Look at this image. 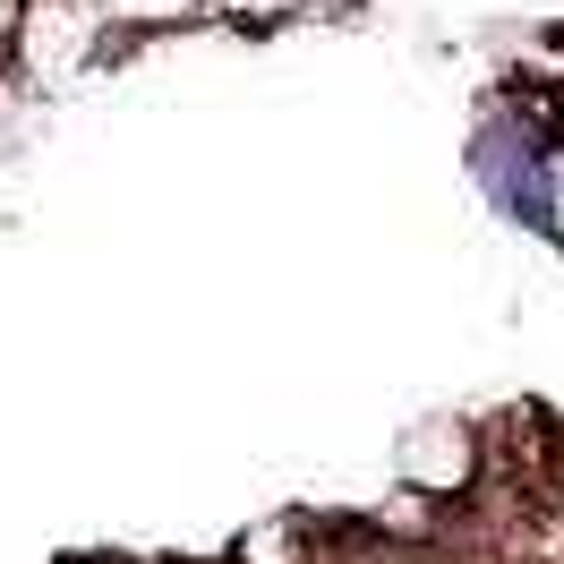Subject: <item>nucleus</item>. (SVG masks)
<instances>
[{
	"instance_id": "f03ea898",
	"label": "nucleus",
	"mask_w": 564,
	"mask_h": 564,
	"mask_svg": "<svg viewBox=\"0 0 564 564\" xmlns=\"http://www.w3.org/2000/svg\"><path fill=\"white\" fill-rule=\"evenodd\" d=\"M488 479V436L470 420H427L402 436V454H393V488L427 496V505H445V496H470Z\"/></svg>"
},
{
	"instance_id": "7ed1b4c3",
	"label": "nucleus",
	"mask_w": 564,
	"mask_h": 564,
	"mask_svg": "<svg viewBox=\"0 0 564 564\" xmlns=\"http://www.w3.org/2000/svg\"><path fill=\"white\" fill-rule=\"evenodd\" d=\"M111 35H163V26H188L206 0H86Z\"/></svg>"
},
{
	"instance_id": "20e7f679",
	"label": "nucleus",
	"mask_w": 564,
	"mask_h": 564,
	"mask_svg": "<svg viewBox=\"0 0 564 564\" xmlns=\"http://www.w3.org/2000/svg\"><path fill=\"white\" fill-rule=\"evenodd\" d=\"M214 9H223L231 26H257V35H265V26H282V18H300L308 0H214Z\"/></svg>"
},
{
	"instance_id": "f257e3e1",
	"label": "nucleus",
	"mask_w": 564,
	"mask_h": 564,
	"mask_svg": "<svg viewBox=\"0 0 564 564\" xmlns=\"http://www.w3.org/2000/svg\"><path fill=\"white\" fill-rule=\"evenodd\" d=\"M111 26L86 9V0H26V18H18V43H9V69L26 77L35 95H61L69 77H86L104 61Z\"/></svg>"
},
{
	"instance_id": "39448f33",
	"label": "nucleus",
	"mask_w": 564,
	"mask_h": 564,
	"mask_svg": "<svg viewBox=\"0 0 564 564\" xmlns=\"http://www.w3.org/2000/svg\"><path fill=\"white\" fill-rule=\"evenodd\" d=\"M26 111H35V86H26V77L9 69V61H0V145H9L18 129H26Z\"/></svg>"
},
{
	"instance_id": "0eeeda50",
	"label": "nucleus",
	"mask_w": 564,
	"mask_h": 564,
	"mask_svg": "<svg viewBox=\"0 0 564 564\" xmlns=\"http://www.w3.org/2000/svg\"><path fill=\"white\" fill-rule=\"evenodd\" d=\"M308 9H343V0H308Z\"/></svg>"
},
{
	"instance_id": "423d86ee",
	"label": "nucleus",
	"mask_w": 564,
	"mask_h": 564,
	"mask_svg": "<svg viewBox=\"0 0 564 564\" xmlns=\"http://www.w3.org/2000/svg\"><path fill=\"white\" fill-rule=\"evenodd\" d=\"M18 18H26V0H0V61H9V43H18Z\"/></svg>"
}]
</instances>
